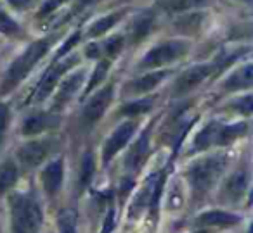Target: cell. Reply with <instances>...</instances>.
Segmentation results:
<instances>
[{"label": "cell", "instance_id": "6da1fadb", "mask_svg": "<svg viewBox=\"0 0 253 233\" xmlns=\"http://www.w3.org/2000/svg\"><path fill=\"white\" fill-rule=\"evenodd\" d=\"M225 164H227L225 156H208L191 164L186 176L194 197H203L211 190V187L224 173Z\"/></svg>", "mask_w": 253, "mask_h": 233}, {"label": "cell", "instance_id": "7a4b0ae2", "mask_svg": "<svg viewBox=\"0 0 253 233\" xmlns=\"http://www.w3.org/2000/svg\"><path fill=\"white\" fill-rule=\"evenodd\" d=\"M50 43H52V36L32 43V45L9 66L7 73H5V76H4V81H2V90L0 92H2V94H7L12 88L18 87V85L28 76L30 71L39 64V61L45 56L47 50L50 49Z\"/></svg>", "mask_w": 253, "mask_h": 233}, {"label": "cell", "instance_id": "3957f363", "mask_svg": "<svg viewBox=\"0 0 253 233\" xmlns=\"http://www.w3.org/2000/svg\"><path fill=\"white\" fill-rule=\"evenodd\" d=\"M11 204L12 233H39L42 226V209L39 202L26 194H14Z\"/></svg>", "mask_w": 253, "mask_h": 233}, {"label": "cell", "instance_id": "277c9868", "mask_svg": "<svg viewBox=\"0 0 253 233\" xmlns=\"http://www.w3.org/2000/svg\"><path fill=\"white\" fill-rule=\"evenodd\" d=\"M189 50V45L186 42L172 40V42H163L160 45L153 47L144 59L141 61V67L144 69H153V67H162L165 64L175 63L177 59L184 57Z\"/></svg>", "mask_w": 253, "mask_h": 233}, {"label": "cell", "instance_id": "5b68a950", "mask_svg": "<svg viewBox=\"0 0 253 233\" xmlns=\"http://www.w3.org/2000/svg\"><path fill=\"white\" fill-rule=\"evenodd\" d=\"M218 67L217 63H208V64H198V66L189 67L187 71H184L175 81V92L177 94H187V92L194 90L198 85H201L208 76L215 73Z\"/></svg>", "mask_w": 253, "mask_h": 233}, {"label": "cell", "instance_id": "8992f818", "mask_svg": "<svg viewBox=\"0 0 253 233\" xmlns=\"http://www.w3.org/2000/svg\"><path fill=\"white\" fill-rule=\"evenodd\" d=\"M135 128H137V125L134 121H125L111 133V136L106 140L104 149H102V163L108 164L126 143L130 142L135 133Z\"/></svg>", "mask_w": 253, "mask_h": 233}, {"label": "cell", "instance_id": "52a82bcc", "mask_svg": "<svg viewBox=\"0 0 253 233\" xmlns=\"http://www.w3.org/2000/svg\"><path fill=\"white\" fill-rule=\"evenodd\" d=\"M113 99V85H106L104 88H101L99 92H95L88 102L85 104L82 118L87 125H94L95 121L102 118V114L106 112V109L109 107Z\"/></svg>", "mask_w": 253, "mask_h": 233}, {"label": "cell", "instance_id": "ba28073f", "mask_svg": "<svg viewBox=\"0 0 253 233\" xmlns=\"http://www.w3.org/2000/svg\"><path fill=\"white\" fill-rule=\"evenodd\" d=\"M52 143L50 140H33L28 142L18 150V159L23 167L30 169V167H37L40 163L45 161V157L50 154Z\"/></svg>", "mask_w": 253, "mask_h": 233}, {"label": "cell", "instance_id": "9c48e42d", "mask_svg": "<svg viewBox=\"0 0 253 233\" xmlns=\"http://www.w3.org/2000/svg\"><path fill=\"white\" fill-rule=\"evenodd\" d=\"M63 180H64L63 157L50 161V163L42 169V174H40V181H42L43 192H45L49 197H54V195L59 194L61 187H63Z\"/></svg>", "mask_w": 253, "mask_h": 233}, {"label": "cell", "instance_id": "30bf717a", "mask_svg": "<svg viewBox=\"0 0 253 233\" xmlns=\"http://www.w3.org/2000/svg\"><path fill=\"white\" fill-rule=\"evenodd\" d=\"M241 221L238 214L234 212L224 211V209H211V211L201 212L196 218V225L200 228H227V226H234Z\"/></svg>", "mask_w": 253, "mask_h": 233}, {"label": "cell", "instance_id": "8fae6325", "mask_svg": "<svg viewBox=\"0 0 253 233\" xmlns=\"http://www.w3.org/2000/svg\"><path fill=\"white\" fill-rule=\"evenodd\" d=\"M73 64V59H68V61H61L57 66H54L52 69L49 71V73L45 74V78H43L42 81H40L39 88H37L35 95H33V100H43V99H47L50 95V92L54 90V88L59 85V80L61 76H63L64 73H66L68 69H70V66Z\"/></svg>", "mask_w": 253, "mask_h": 233}, {"label": "cell", "instance_id": "7c38bea8", "mask_svg": "<svg viewBox=\"0 0 253 233\" xmlns=\"http://www.w3.org/2000/svg\"><path fill=\"white\" fill-rule=\"evenodd\" d=\"M57 123H59V118L52 112H35L23 121V133L26 136L39 135V133H43L57 126Z\"/></svg>", "mask_w": 253, "mask_h": 233}, {"label": "cell", "instance_id": "4fadbf2b", "mask_svg": "<svg viewBox=\"0 0 253 233\" xmlns=\"http://www.w3.org/2000/svg\"><path fill=\"white\" fill-rule=\"evenodd\" d=\"M84 78H85L84 71H78V73L71 74L70 78H66V80L59 85V90H57V95H56V99H54V104H52L54 111L63 109L64 105H66L68 102L75 97V94L78 92V88H80L82 83H84Z\"/></svg>", "mask_w": 253, "mask_h": 233}, {"label": "cell", "instance_id": "5bb4252c", "mask_svg": "<svg viewBox=\"0 0 253 233\" xmlns=\"http://www.w3.org/2000/svg\"><path fill=\"white\" fill-rule=\"evenodd\" d=\"M148 154H149V130H146V132L139 136L137 142L132 145L130 152L126 156V163H125L126 169L130 171V173H137L142 164H144Z\"/></svg>", "mask_w": 253, "mask_h": 233}, {"label": "cell", "instance_id": "9a60e30c", "mask_svg": "<svg viewBox=\"0 0 253 233\" xmlns=\"http://www.w3.org/2000/svg\"><path fill=\"white\" fill-rule=\"evenodd\" d=\"M246 188H248V173L246 171H236L231 176L225 180L224 190L222 195L224 199H227L229 202H238L243 195L246 194Z\"/></svg>", "mask_w": 253, "mask_h": 233}, {"label": "cell", "instance_id": "2e32d148", "mask_svg": "<svg viewBox=\"0 0 253 233\" xmlns=\"http://www.w3.org/2000/svg\"><path fill=\"white\" fill-rule=\"evenodd\" d=\"M248 130L245 123H236V125H217L215 132V145H227L234 142L236 138L243 136Z\"/></svg>", "mask_w": 253, "mask_h": 233}, {"label": "cell", "instance_id": "e0dca14e", "mask_svg": "<svg viewBox=\"0 0 253 233\" xmlns=\"http://www.w3.org/2000/svg\"><path fill=\"white\" fill-rule=\"evenodd\" d=\"M167 71H155V73H148L144 74V76L137 78V80H134L130 85H128V88H130L134 94H146V92H151L155 87H158L160 83H162L163 80L167 78Z\"/></svg>", "mask_w": 253, "mask_h": 233}, {"label": "cell", "instance_id": "ac0fdd59", "mask_svg": "<svg viewBox=\"0 0 253 233\" xmlns=\"http://www.w3.org/2000/svg\"><path fill=\"white\" fill-rule=\"evenodd\" d=\"M252 85V64H245L238 71L231 74L225 80L224 88L227 90H239V88H248Z\"/></svg>", "mask_w": 253, "mask_h": 233}, {"label": "cell", "instance_id": "d6986e66", "mask_svg": "<svg viewBox=\"0 0 253 233\" xmlns=\"http://www.w3.org/2000/svg\"><path fill=\"white\" fill-rule=\"evenodd\" d=\"M207 0H158V5L165 12L175 14V12H184L189 9H196L205 5Z\"/></svg>", "mask_w": 253, "mask_h": 233}, {"label": "cell", "instance_id": "ffe728a7", "mask_svg": "<svg viewBox=\"0 0 253 233\" xmlns=\"http://www.w3.org/2000/svg\"><path fill=\"white\" fill-rule=\"evenodd\" d=\"M18 166L12 161H7L0 166V195L9 192L18 181Z\"/></svg>", "mask_w": 253, "mask_h": 233}, {"label": "cell", "instance_id": "44dd1931", "mask_svg": "<svg viewBox=\"0 0 253 233\" xmlns=\"http://www.w3.org/2000/svg\"><path fill=\"white\" fill-rule=\"evenodd\" d=\"M217 125L218 123H210L207 125L200 133L196 135L193 142V149L194 150H205L208 147L215 145V132H217Z\"/></svg>", "mask_w": 253, "mask_h": 233}, {"label": "cell", "instance_id": "7402d4cb", "mask_svg": "<svg viewBox=\"0 0 253 233\" xmlns=\"http://www.w3.org/2000/svg\"><path fill=\"white\" fill-rule=\"evenodd\" d=\"M57 232L59 233H78L77 232V214L71 209H64L57 216Z\"/></svg>", "mask_w": 253, "mask_h": 233}, {"label": "cell", "instance_id": "603a6c76", "mask_svg": "<svg viewBox=\"0 0 253 233\" xmlns=\"http://www.w3.org/2000/svg\"><path fill=\"white\" fill-rule=\"evenodd\" d=\"M120 19H122V12H115V14L104 16V18H101L99 21H95L94 25L90 26V35L92 36L102 35V33L108 32V30L111 28L113 25H116Z\"/></svg>", "mask_w": 253, "mask_h": 233}, {"label": "cell", "instance_id": "cb8c5ba5", "mask_svg": "<svg viewBox=\"0 0 253 233\" xmlns=\"http://www.w3.org/2000/svg\"><path fill=\"white\" fill-rule=\"evenodd\" d=\"M151 107H153L151 99H139V100H134V102H130V104L123 105L122 112L125 116H137V114H142V112H148Z\"/></svg>", "mask_w": 253, "mask_h": 233}, {"label": "cell", "instance_id": "d4e9b609", "mask_svg": "<svg viewBox=\"0 0 253 233\" xmlns=\"http://www.w3.org/2000/svg\"><path fill=\"white\" fill-rule=\"evenodd\" d=\"M0 33H4L7 36H16L21 33V28H19L18 23L11 16L5 14L2 9H0Z\"/></svg>", "mask_w": 253, "mask_h": 233}, {"label": "cell", "instance_id": "484cf974", "mask_svg": "<svg viewBox=\"0 0 253 233\" xmlns=\"http://www.w3.org/2000/svg\"><path fill=\"white\" fill-rule=\"evenodd\" d=\"M151 26H153V18H151V16H149V14L139 16V18L135 19V23H134V38L135 40L144 38V36L149 33V30H151Z\"/></svg>", "mask_w": 253, "mask_h": 233}, {"label": "cell", "instance_id": "4316f807", "mask_svg": "<svg viewBox=\"0 0 253 233\" xmlns=\"http://www.w3.org/2000/svg\"><path fill=\"white\" fill-rule=\"evenodd\" d=\"M92 173H94V159H92V154H87L84 157V163H82V171H80V185L85 187L88 185L92 178Z\"/></svg>", "mask_w": 253, "mask_h": 233}, {"label": "cell", "instance_id": "83f0119b", "mask_svg": "<svg viewBox=\"0 0 253 233\" xmlns=\"http://www.w3.org/2000/svg\"><path fill=\"white\" fill-rule=\"evenodd\" d=\"M123 47V36H113L108 42L102 43V50L108 57H116Z\"/></svg>", "mask_w": 253, "mask_h": 233}, {"label": "cell", "instance_id": "f1b7e54d", "mask_svg": "<svg viewBox=\"0 0 253 233\" xmlns=\"http://www.w3.org/2000/svg\"><path fill=\"white\" fill-rule=\"evenodd\" d=\"M108 67H109L108 61H102V63H99V66L95 67V71H94V76L90 78V83H88V87H87V92H90L92 88L97 87L99 81H102V78L106 76V71H108Z\"/></svg>", "mask_w": 253, "mask_h": 233}, {"label": "cell", "instance_id": "f546056e", "mask_svg": "<svg viewBox=\"0 0 253 233\" xmlns=\"http://www.w3.org/2000/svg\"><path fill=\"white\" fill-rule=\"evenodd\" d=\"M7 126H9V107L4 102H0V140L4 138L5 132H7Z\"/></svg>", "mask_w": 253, "mask_h": 233}, {"label": "cell", "instance_id": "4dcf8cb0", "mask_svg": "<svg viewBox=\"0 0 253 233\" xmlns=\"http://www.w3.org/2000/svg\"><path fill=\"white\" fill-rule=\"evenodd\" d=\"M64 2H66V0H45V4H43L39 11V18H45V16H49L50 12H54L59 5H63Z\"/></svg>", "mask_w": 253, "mask_h": 233}, {"label": "cell", "instance_id": "1f68e13d", "mask_svg": "<svg viewBox=\"0 0 253 233\" xmlns=\"http://www.w3.org/2000/svg\"><path fill=\"white\" fill-rule=\"evenodd\" d=\"M116 212L115 207H109L108 212H106V218H104V225H102L101 233H111L115 232V225H116Z\"/></svg>", "mask_w": 253, "mask_h": 233}, {"label": "cell", "instance_id": "d6a6232c", "mask_svg": "<svg viewBox=\"0 0 253 233\" xmlns=\"http://www.w3.org/2000/svg\"><path fill=\"white\" fill-rule=\"evenodd\" d=\"M236 105H238V109L243 112V114L248 116L250 112H252V97H250V95H245L243 99H239V102Z\"/></svg>", "mask_w": 253, "mask_h": 233}, {"label": "cell", "instance_id": "836d02e7", "mask_svg": "<svg viewBox=\"0 0 253 233\" xmlns=\"http://www.w3.org/2000/svg\"><path fill=\"white\" fill-rule=\"evenodd\" d=\"M78 40H80V33H75L73 36H70V38H68V42L63 45V49L59 50V54H57V57L64 56V54H66L68 50L71 49V47H75V45H77V42H78Z\"/></svg>", "mask_w": 253, "mask_h": 233}, {"label": "cell", "instance_id": "e575fe53", "mask_svg": "<svg viewBox=\"0 0 253 233\" xmlns=\"http://www.w3.org/2000/svg\"><path fill=\"white\" fill-rule=\"evenodd\" d=\"M7 2L11 7L18 9V11H25V9H28L33 4V0H7Z\"/></svg>", "mask_w": 253, "mask_h": 233}, {"label": "cell", "instance_id": "d590c367", "mask_svg": "<svg viewBox=\"0 0 253 233\" xmlns=\"http://www.w3.org/2000/svg\"><path fill=\"white\" fill-rule=\"evenodd\" d=\"M193 233H211L208 228H200V230H196V232H193Z\"/></svg>", "mask_w": 253, "mask_h": 233}, {"label": "cell", "instance_id": "8d00e7d4", "mask_svg": "<svg viewBox=\"0 0 253 233\" xmlns=\"http://www.w3.org/2000/svg\"><path fill=\"white\" fill-rule=\"evenodd\" d=\"M245 2H246V4H250V2H252V0H245Z\"/></svg>", "mask_w": 253, "mask_h": 233}]
</instances>
